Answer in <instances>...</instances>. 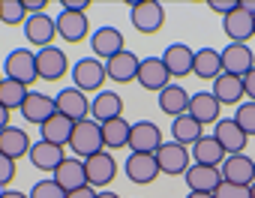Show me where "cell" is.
Instances as JSON below:
<instances>
[{
  "instance_id": "cell-21",
  "label": "cell",
  "mask_w": 255,
  "mask_h": 198,
  "mask_svg": "<svg viewBox=\"0 0 255 198\" xmlns=\"http://www.w3.org/2000/svg\"><path fill=\"white\" fill-rule=\"evenodd\" d=\"M210 93L213 99L225 108V105H240L243 99H246V90H243V78L237 75H228V72H219L210 84Z\"/></svg>"
},
{
  "instance_id": "cell-5",
  "label": "cell",
  "mask_w": 255,
  "mask_h": 198,
  "mask_svg": "<svg viewBox=\"0 0 255 198\" xmlns=\"http://www.w3.org/2000/svg\"><path fill=\"white\" fill-rule=\"evenodd\" d=\"M84 177H87V186H93L96 192L108 189L117 177V159L108 150H99V153L87 156L84 159Z\"/></svg>"
},
{
  "instance_id": "cell-34",
  "label": "cell",
  "mask_w": 255,
  "mask_h": 198,
  "mask_svg": "<svg viewBox=\"0 0 255 198\" xmlns=\"http://www.w3.org/2000/svg\"><path fill=\"white\" fill-rule=\"evenodd\" d=\"M171 141H177V144H183V147H192L201 135H204V126L198 123V120H192L189 114H180V117H174L171 120Z\"/></svg>"
},
{
  "instance_id": "cell-20",
  "label": "cell",
  "mask_w": 255,
  "mask_h": 198,
  "mask_svg": "<svg viewBox=\"0 0 255 198\" xmlns=\"http://www.w3.org/2000/svg\"><path fill=\"white\" fill-rule=\"evenodd\" d=\"M219 60H222V72L237 75V78H243V75L255 66L252 48H249V45H237V42H228V45L219 51Z\"/></svg>"
},
{
  "instance_id": "cell-16",
  "label": "cell",
  "mask_w": 255,
  "mask_h": 198,
  "mask_svg": "<svg viewBox=\"0 0 255 198\" xmlns=\"http://www.w3.org/2000/svg\"><path fill=\"white\" fill-rule=\"evenodd\" d=\"M57 114V102H54V96L42 93V90H30L27 99H24V105H21V117L33 126H42L48 117Z\"/></svg>"
},
{
  "instance_id": "cell-2",
  "label": "cell",
  "mask_w": 255,
  "mask_h": 198,
  "mask_svg": "<svg viewBox=\"0 0 255 198\" xmlns=\"http://www.w3.org/2000/svg\"><path fill=\"white\" fill-rule=\"evenodd\" d=\"M129 21L138 33L153 36L165 24V6L156 0H135V3H129Z\"/></svg>"
},
{
  "instance_id": "cell-31",
  "label": "cell",
  "mask_w": 255,
  "mask_h": 198,
  "mask_svg": "<svg viewBox=\"0 0 255 198\" xmlns=\"http://www.w3.org/2000/svg\"><path fill=\"white\" fill-rule=\"evenodd\" d=\"M186 108H189V93L183 84H168L165 90H159V111L162 114H168L174 120V117L186 114Z\"/></svg>"
},
{
  "instance_id": "cell-25",
  "label": "cell",
  "mask_w": 255,
  "mask_h": 198,
  "mask_svg": "<svg viewBox=\"0 0 255 198\" xmlns=\"http://www.w3.org/2000/svg\"><path fill=\"white\" fill-rule=\"evenodd\" d=\"M222 30H225V36H228L231 42L246 45V42L255 36V21H252L249 12H243V6H237L234 12H228V15L222 18Z\"/></svg>"
},
{
  "instance_id": "cell-35",
  "label": "cell",
  "mask_w": 255,
  "mask_h": 198,
  "mask_svg": "<svg viewBox=\"0 0 255 198\" xmlns=\"http://www.w3.org/2000/svg\"><path fill=\"white\" fill-rule=\"evenodd\" d=\"M27 93H30V87H24V84H18V81L3 78V81H0V105H3L6 111H21Z\"/></svg>"
},
{
  "instance_id": "cell-44",
  "label": "cell",
  "mask_w": 255,
  "mask_h": 198,
  "mask_svg": "<svg viewBox=\"0 0 255 198\" xmlns=\"http://www.w3.org/2000/svg\"><path fill=\"white\" fill-rule=\"evenodd\" d=\"M45 6H48L45 0H24V12H27V18H30V15H42Z\"/></svg>"
},
{
  "instance_id": "cell-15",
  "label": "cell",
  "mask_w": 255,
  "mask_h": 198,
  "mask_svg": "<svg viewBox=\"0 0 255 198\" xmlns=\"http://www.w3.org/2000/svg\"><path fill=\"white\" fill-rule=\"evenodd\" d=\"M123 117V96L117 90H99L90 99V120H96L99 126L108 120Z\"/></svg>"
},
{
  "instance_id": "cell-41",
  "label": "cell",
  "mask_w": 255,
  "mask_h": 198,
  "mask_svg": "<svg viewBox=\"0 0 255 198\" xmlns=\"http://www.w3.org/2000/svg\"><path fill=\"white\" fill-rule=\"evenodd\" d=\"M213 12H222V15H228V12H234L237 6H240V0H210L207 3Z\"/></svg>"
},
{
  "instance_id": "cell-10",
  "label": "cell",
  "mask_w": 255,
  "mask_h": 198,
  "mask_svg": "<svg viewBox=\"0 0 255 198\" xmlns=\"http://www.w3.org/2000/svg\"><path fill=\"white\" fill-rule=\"evenodd\" d=\"M210 135L219 141V147L225 150V156L246 153V141H249V135L234 123V117H219V120L213 123V132H210Z\"/></svg>"
},
{
  "instance_id": "cell-50",
  "label": "cell",
  "mask_w": 255,
  "mask_h": 198,
  "mask_svg": "<svg viewBox=\"0 0 255 198\" xmlns=\"http://www.w3.org/2000/svg\"><path fill=\"white\" fill-rule=\"evenodd\" d=\"M186 198H213L210 192H186Z\"/></svg>"
},
{
  "instance_id": "cell-11",
  "label": "cell",
  "mask_w": 255,
  "mask_h": 198,
  "mask_svg": "<svg viewBox=\"0 0 255 198\" xmlns=\"http://www.w3.org/2000/svg\"><path fill=\"white\" fill-rule=\"evenodd\" d=\"M123 174L126 180H132L138 186H147L159 177V165H156V156L153 153H129L123 162Z\"/></svg>"
},
{
  "instance_id": "cell-37",
  "label": "cell",
  "mask_w": 255,
  "mask_h": 198,
  "mask_svg": "<svg viewBox=\"0 0 255 198\" xmlns=\"http://www.w3.org/2000/svg\"><path fill=\"white\" fill-rule=\"evenodd\" d=\"M234 123L252 138L255 135V102H249V99H243V102L234 108Z\"/></svg>"
},
{
  "instance_id": "cell-43",
  "label": "cell",
  "mask_w": 255,
  "mask_h": 198,
  "mask_svg": "<svg viewBox=\"0 0 255 198\" xmlns=\"http://www.w3.org/2000/svg\"><path fill=\"white\" fill-rule=\"evenodd\" d=\"M87 0H63V3H60V9L63 12H87Z\"/></svg>"
},
{
  "instance_id": "cell-52",
  "label": "cell",
  "mask_w": 255,
  "mask_h": 198,
  "mask_svg": "<svg viewBox=\"0 0 255 198\" xmlns=\"http://www.w3.org/2000/svg\"><path fill=\"white\" fill-rule=\"evenodd\" d=\"M0 81H3V69H0Z\"/></svg>"
},
{
  "instance_id": "cell-53",
  "label": "cell",
  "mask_w": 255,
  "mask_h": 198,
  "mask_svg": "<svg viewBox=\"0 0 255 198\" xmlns=\"http://www.w3.org/2000/svg\"><path fill=\"white\" fill-rule=\"evenodd\" d=\"M252 21H255V18H252Z\"/></svg>"
},
{
  "instance_id": "cell-40",
  "label": "cell",
  "mask_w": 255,
  "mask_h": 198,
  "mask_svg": "<svg viewBox=\"0 0 255 198\" xmlns=\"http://www.w3.org/2000/svg\"><path fill=\"white\" fill-rule=\"evenodd\" d=\"M12 180H15V159L0 153V189H9Z\"/></svg>"
},
{
  "instance_id": "cell-6",
  "label": "cell",
  "mask_w": 255,
  "mask_h": 198,
  "mask_svg": "<svg viewBox=\"0 0 255 198\" xmlns=\"http://www.w3.org/2000/svg\"><path fill=\"white\" fill-rule=\"evenodd\" d=\"M153 156H156L159 174H168V177H183L186 168L192 165L189 147H183V144H177V141H162Z\"/></svg>"
},
{
  "instance_id": "cell-4",
  "label": "cell",
  "mask_w": 255,
  "mask_h": 198,
  "mask_svg": "<svg viewBox=\"0 0 255 198\" xmlns=\"http://www.w3.org/2000/svg\"><path fill=\"white\" fill-rule=\"evenodd\" d=\"M69 150H72L75 159H87V156L105 150V147H102V129H99V123L90 120V117L81 120V123H75L72 138H69Z\"/></svg>"
},
{
  "instance_id": "cell-9",
  "label": "cell",
  "mask_w": 255,
  "mask_h": 198,
  "mask_svg": "<svg viewBox=\"0 0 255 198\" xmlns=\"http://www.w3.org/2000/svg\"><path fill=\"white\" fill-rule=\"evenodd\" d=\"M162 141V129L153 120H135L129 126V153H156Z\"/></svg>"
},
{
  "instance_id": "cell-51",
  "label": "cell",
  "mask_w": 255,
  "mask_h": 198,
  "mask_svg": "<svg viewBox=\"0 0 255 198\" xmlns=\"http://www.w3.org/2000/svg\"><path fill=\"white\" fill-rule=\"evenodd\" d=\"M249 195H252V198H255V183H252V186H249Z\"/></svg>"
},
{
  "instance_id": "cell-45",
  "label": "cell",
  "mask_w": 255,
  "mask_h": 198,
  "mask_svg": "<svg viewBox=\"0 0 255 198\" xmlns=\"http://www.w3.org/2000/svg\"><path fill=\"white\" fill-rule=\"evenodd\" d=\"M66 198H96V189L93 186H81L75 192H66Z\"/></svg>"
},
{
  "instance_id": "cell-22",
  "label": "cell",
  "mask_w": 255,
  "mask_h": 198,
  "mask_svg": "<svg viewBox=\"0 0 255 198\" xmlns=\"http://www.w3.org/2000/svg\"><path fill=\"white\" fill-rule=\"evenodd\" d=\"M219 111H222V105L213 99V93H210V90L189 93V108H186V114H189L192 120H198L201 126L216 123V120H219Z\"/></svg>"
},
{
  "instance_id": "cell-32",
  "label": "cell",
  "mask_w": 255,
  "mask_h": 198,
  "mask_svg": "<svg viewBox=\"0 0 255 198\" xmlns=\"http://www.w3.org/2000/svg\"><path fill=\"white\" fill-rule=\"evenodd\" d=\"M129 126H132V123L126 120V117H117V120L102 123V126H99V129H102V147H105L108 153L129 147Z\"/></svg>"
},
{
  "instance_id": "cell-33",
  "label": "cell",
  "mask_w": 255,
  "mask_h": 198,
  "mask_svg": "<svg viewBox=\"0 0 255 198\" xmlns=\"http://www.w3.org/2000/svg\"><path fill=\"white\" fill-rule=\"evenodd\" d=\"M222 72V60H219V48H198L195 51V60H192V75L204 78V81H213L216 75Z\"/></svg>"
},
{
  "instance_id": "cell-49",
  "label": "cell",
  "mask_w": 255,
  "mask_h": 198,
  "mask_svg": "<svg viewBox=\"0 0 255 198\" xmlns=\"http://www.w3.org/2000/svg\"><path fill=\"white\" fill-rule=\"evenodd\" d=\"M96 198H120V195L111 192V189H102V192H96Z\"/></svg>"
},
{
  "instance_id": "cell-26",
  "label": "cell",
  "mask_w": 255,
  "mask_h": 198,
  "mask_svg": "<svg viewBox=\"0 0 255 198\" xmlns=\"http://www.w3.org/2000/svg\"><path fill=\"white\" fill-rule=\"evenodd\" d=\"M27 159H30V165H33L36 171L54 174V168L66 159V153H63V147H57V144H48V141H33V144H30V153H27Z\"/></svg>"
},
{
  "instance_id": "cell-48",
  "label": "cell",
  "mask_w": 255,
  "mask_h": 198,
  "mask_svg": "<svg viewBox=\"0 0 255 198\" xmlns=\"http://www.w3.org/2000/svg\"><path fill=\"white\" fill-rule=\"evenodd\" d=\"M240 6H243V12H249L255 18V0H240Z\"/></svg>"
},
{
  "instance_id": "cell-46",
  "label": "cell",
  "mask_w": 255,
  "mask_h": 198,
  "mask_svg": "<svg viewBox=\"0 0 255 198\" xmlns=\"http://www.w3.org/2000/svg\"><path fill=\"white\" fill-rule=\"evenodd\" d=\"M0 198H30V195L18 192V189H0Z\"/></svg>"
},
{
  "instance_id": "cell-36",
  "label": "cell",
  "mask_w": 255,
  "mask_h": 198,
  "mask_svg": "<svg viewBox=\"0 0 255 198\" xmlns=\"http://www.w3.org/2000/svg\"><path fill=\"white\" fill-rule=\"evenodd\" d=\"M0 21L9 27H24L27 12H24V0H0Z\"/></svg>"
},
{
  "instance_id": "cell-29",
  "label": "cell",
  "mask_w": 255,
  "mask_h": 198,
  "mask_svg": "<svg viewBox=\"0 0 255 198\" xmlns=\"http://www.w3.org/2000/svg\"><path fill=\"white\" fill-rule=\"evenodd\" d=\"M72 129H75V120H69V117H63V114H54V117H48V120L39 126V141L57 144V147H69Z\"/></svg>"
},
{
  "instance_id": "cell-3",
  "label": "cell",
  "mask_w": 255,
  "mask_h": 198,
  "mask_svg": "<svg viewBox=\"0 0 255 198\" xmlns=\"http://www.w3.org/2000/svg\"><path fill=\"white\" fill-rule=\"evenodd\" d=\"M69 75H72V87H78L81 93H99L105 84V63L96 57H81L72 63Z\"/></svg>"
},
{
  "instance_id": "cell-38",
  "label": "cell",
  "mask_w": 255,
  "mask_h": 198,
  "mask_svg": "<svg viewBox=\"0 0 255 198\" xmlns=\"http://www.w3.org/2000/svg\"><path fill=\"white\" fill-rule=\"evenodd\" d=\"M27 195H30V198H66V192H63L51 177H48V180H36Z\"/></svg>"
},
{
  "instance_id": "cell-1",
  "label": "cell",
  "mask_w": 255,
  "mask_h": 198,
  "mask_svg": "<svg viewBox=\"0 0 255 198\" xmlns=\"http://www.w3.org/2000/svg\"><path fill=\"white\" fill-rule=\"evenodd\" d=\"M3 78L9 81H18L24 87L36 84V51L30 48H12L6 57H3Z\"/></svg>"
},
{
  "instance_id": "cell-23",
  "label": "cell",
  "mask_w": 255,
  "mask_h": 198,
  "mask_svg": "<svg viewBox=\"0 0 255 198\" xmlns=\"http://www.w3.org/2000/svg\"><path fill=\"white\" fill-rule=\"evenodd\" d=\"M57 36L63 39V42H81V39H87V33H90V21H87V12H57Z\"/></svg>"
},
{
  "instance_id": "cell-18",
  "label": "cell",
  "mask_w": 255,
  "mask_h": 198,
  "mask_svg": "<svg viewBox=\"0 0 255 198\" xmlns=\"http://www.w3.org/2000/svg\"><path fill=\"white\" fill-rule=\"evenodd\" d=\"M54 36H57V21L48 15V12H42V15H30L27 21H24V39L39 51V48H48L51 42H54Z\"/></svg>"
},
{
  "instance_id": "cell-12",
  "label": "cell",
  "mask_w": 255,
  "mask_h": 198,
  "mask_svg": "<svg viewBox=\"0 0 255 198\" xmlns=\"http://www.w3.org/2000/svg\"><path fill=\"white\" fill-rule=\"evenodd\" d=\"M138 63H141V57L135 51L123 48L120 54H114L111 60H105V78L114 81V84H129L138 75Z\"/></svg>"
},
{
  "instance_id": "cell-30",
  "label": "cell",
  "mask_w": 255,
  "mask_h": 198,
  "mask_svg": "<svg viewBox=\"0 0 255 198\" xmlns=\"http://www.w3.org/2000/svg\"><path fill=\"white\" fill-rule=\"evenodd\" d=\"M189 156L195 165H210V168H219L225 162V150L219 147V141L213 135H201L192 147H189Z\"/></svg>"
},
{
  "instance_id": "cell-8",
  "label": "cell",
  "mask_w": 255,
  "mask_h": 198,
  "mask_svg": "<svg viewBox=\"0 0 255 198\" xmlns=\"http://www.w3.org/2000/svg\"><path fill=\"white\" fill-rule=\"evenodd\" d=\"M54 102H57V114H63V117H69V120H75V123H81V120L90 117V99H87V93H81V90L72 87V84L57 90Z\"/></svg>"
},
{
  "instance_id": "cell-24",
  "label": "cell",
  "mask_w": 255,
  "mask_h": 198,
  "mask_svg": "<svg viewBox=\"0 0 255 198\" xmlns=\"http://www.w3.org/2000/svg\"><path fill=\"white\" fill-rule=\"evenodd\" d=\"M51 180H54V183H57L63 192H75V189L87 186V177H84V159L66 156V159H63V162L54 168Z\"/></svg>"
},
{
  "instance_id": "cell-19",
  "label": "cell",
  "mask_w": 255,
  "mask_h": 198,
  "mask_svg": "<svg viewBox=\"0 0 255 198\" xmlns=\"http://www.w3.org/2000/svg\"><path fill=\"white\" fill-rule=\"evenodd\" d=\"M162 63H165V69H168V75L171 78H186V75H192V60H195V51L186 45V42H171L162 54Z\"/></svg>"
},
{
  "instance_id": "cell-13",
  "label": "cell",
  "mask_w": 255,
  "mask_h": 198,
  "mask_svg": "<svg viewBox=\"0 0 255 198\" xmlns=\"http://www.w3.org/2000/svg\"><path fill=\"white\" fill-rule=\"evenodd\" d=\"M90 48H93V57H96V60H111L114 54H120V51L126 48V39H123V33H120L117 27L102 24V27L93 30Z\"/></svg>"
},
{
  "instance_id": "cell-42",
  "label": "cell",
  "mask_w": 255,
  "mask_h": 198,
  "mask_svg": "<svg viewBox=\"0 0 255 198\" xmlns=\"http://www.w3.org/2000/svg\"><path fill=\"white\" fill-rule=\"evenodd\" d=\"M243 90H246V99H249V102H255V66L243 75Z\"/></svg>"
},
{
  "instance_id": "cell-17",
  "label": "cell",
  "mask_w": 255,
  "mask_h": 198,
  "mask_svg": "<svg viewBox=\"0 0 255 198\" xmlns=\"http://www.w3.org/2000/svg\"><path fill=\"white\" fill-rule=\"evenodd\" d=\"M219 174H222V180H225V183L252 186V183H255V159H249L246 153L225 156V162L219 165Z\"/></svg>"
},
{
  "instance_id": "cell-47",
  "label": "cell",
  "mask_w": 255,
  "mask_h": 198,
  "mask_svg": "<svg viewBox=\"0 0 255 198\" xmlns=\"http://www.w3.org/2000/svg\"><path fill=\"white\" fill-rule=\"evenodd\" d=\"M9 114H12V111H6L3 105H0V129H6V126H9Z\"/></svg>"
},
{
  "instance_id": "cell-27",
  "label": "cell",
  "mask_w": 255,
  "mask_h": 198,
  "mask_svg": "<svg viewBox=\"0 0 255 198\" xmlns=\"http://www.w3.org/2000/svg\"><path fill=\"white\" fill-rule=\"evenodd\" d=\"M183 180H186V186H189V192H216L219 189V183H222V174H219V168H210V165H189L186 168V174H183Z\"/></svg>"
},
{
  "instance_id": "cell-39",
  "label": "cell",
  "mask_w": 255,
  "mask_h": 198,
  "mask_svg": "<svg viewBox=\"0 0 255 198\" xmlns=\"http://www.w3.org/2000/svg\"><path fill=\"white\" fill-rule=\"evenodd\" d=\"M213 198H252L249 195V186H237V183H219V189L213 192Z\"/></svg>"
},
{
  "instance_id": "cell-7",
  "label": "cell",
  "mask_w": 255,
  "mask_h": 198,
  "mask_svg": "<svg viewBox=\"0 0 255 198\" xmlns=\"http://www.w3.org/2000/svg\"><path fill=\"white\" fill-rule=\"evenodd\" d=\"M69 69L72 66H69V57H66L63 48L48 45V48L36 51V78L39 81H60Z\"/></svg>"
},
{
  "instance_id": "cell-28",
  "label": "cell",
  "mask_w": 255,
  "mask_h": 198,
  "mask_svg": "<svg viewBox=\"0 0 255 198\" xmlns=\"http://www.w3.org/2000/svg\"><path fill=\"white\" fill-rule=\"evenodd\" d=\"M30 135L21 129V126H6V129H0V153L9 156V159H21L30 153Z\"/></svg>"
},
{
  "instance_id": "cell-14",
  "label": "cell",
  "mask_w": 255,
  "mask_h": 198,
  "mask_svg": "<svg viewBox=\"0 0 255 198\" xmlns=\"http://www.w3.org/2000/svg\"><path fill=\"white\" fill-rule=\"evenodd\" d=\"M135 81H138L144 90L159 93V90H165V87L171 84V75H168V69H165V63H162V57H153V54H150V57H141Z\"/></svg>"
}]
</instances>
